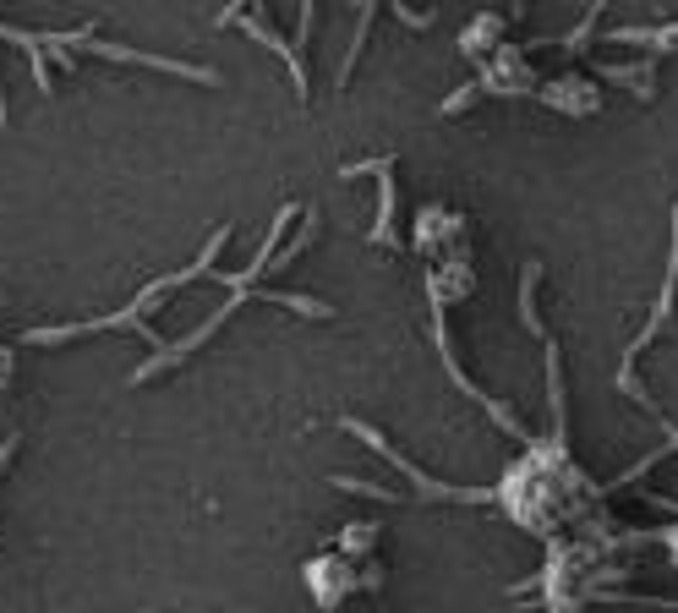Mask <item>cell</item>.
<instances>
[{
  "mask_svg": "<svg viewBox=\"0 0 678 613\" xmlns=\"http://www.w3.org/2000/svg\"><path fill=\"white\" fill-rule=\"evenodd\" d=\"M602 77H607V83H635V88H629L635 99L657 94V66H602Z\"/></svg>",
  "mask_w": 678,
  "mask_h": 613,
  "instance_id": "8992f818",
  "label": "cell"
},
{
  "mask_svg": "<svg viewBox=\"0 0 678 613\" xmlns=\"http://www.w3.org/2000/svg\"><path fill=\"white\" fill-rule=\"evenodd\" d=\"M372 17H378V11H361V22H356V44H350V50H345V61H339V72H334V83L339 88H345L350 83V72H356V61H361V50H367V28H372Z\"/></svg>",
  "mask_w": 678,
  "mask_h": 613,
  "instance_id": "ba28073f",
  "label": "cell"
},
{
  "mask_svg": "<svg viewBox=\"0 0 678 613\" xmlns=\"http://www.w3.org/2000/svg\"><path fill=\"white\" fill-rule=\"evenodd\" d=\"M673 296H678V203H673V258H668V280H662V296H657V307H651V318H646V329L629 340V351H624V367H618V389H624L635 406H646L651 416L662 422V411H657V400L646 395V384L635 378V362L646 356V345L657 340L662 329H668V318H673Z\"/></svg>",
  "mask_w": 678,
  "mask_h": 613,
  "instance_id": "6da1fadb",
  "label": "cell"
},
{
  "mask_svg": "<svg viewBox=\"0 0 678 613\" xmlns=\"http://www.w3.org/2000/svg\"><path fill=\"white\" fill-rule=\"evenodd\" d=\"M17 449H22V433H6V438H0V471L17 460Z\"/></svg>",
  "mask_w": 678,
  "mask_h": 613,
  "instance_id": "30bf717a",
  "label": "cell"
},
{
  "mask_svg": "<svg viewBox=\"0 0 678 613\" xmlns=\"http://www.w3.org/2000/svg\"><path fill=\"white\" fill-rule=\"evenodd\" d=\"M93 55H104V61H126V66H148V72H170V77H186V83H219L214 66H186V61H170V55H143V50H126V44H88Z\"/></svg>",
  "mask_w": 678,
  "mask_h": 613,
  "instance_id": "5b68a950",
  "label": "cell"
},
{
  "mask_svg": "<svg viewBox=\"0 0 678 613\" xmlns=\"http://www.w3.org/2000/svg\"><path fill=\"white\" fill-rule=\"evenodd\" d=\"M394 165H400L394 154L339 165V181H350V176H378V225H372V241H383V247H394V241H400V236H394Z\"/></svg>",
  "mask_w": 678,
  "mask_h": 613,
  "instance_id": "7a4b0ae2",
  "label": "cell"
},
{
  "mask_svg": "<svg viewBox=\"0 0 678 613\" xmlns=\"http://www.w3.org/2000/svg\"><path fill=\"white\" fill-rule=\"evenodd\" d=\"M613 44H651V50H678V22H668V28H618Z\"/></svg>",
  "mask_w": 678,
  "mask_h": 613,
  "instance_id": "52a82bcc",
  "label": "cell"
},
{
  "mask_svg": "<svg viewBox=\"0 0 678 613\" xmlns=\"http://www.w3.org/2000/svg\"><path fill=\"white\" fill-rule=\"evenodd\" d=\"M394 17H400L405 28H432V11H411V6H394Z\"/></svg>",
  "mask_w": 678,
  "mask_h": 613,
  "instance_id": "9c48e42d",
  "label": "cell"
},
{
  "mask_svg": "<svg viewBox=\"0 0 678 613\" xmlns=\"http://www.w3.org/2000/svg\"><path fill=\"white\" fill-rule=\"evenodd\" d=\"M476 99V88H460V94H454V99H443V115H460L465 110V104H471Z\"/></svg>",
  "mask_w": 678,
  "mask_h": 613,
  "instance_id": "8fae6325",
  "label": "cell"
},
{
  "mask_svg": "<svg viewBox=\"0 0 678 613\" xmlns=\"http://www.w3.org/2000/svg\"><path fill=\"white\" fill-rule=\"evenodd\" d=\"M345 427H350V433H361V438H367V444L378 449L383 460H394V466H400V471H405V477H411V482H422V493H427V499H471V504H493V499H498V493H487V488H443V482L422 477V471H416L411 460L400 455V449H389V438H383V433H372L367 422H345Z\"/></svg>",
  "mask_w": 678,
  "mask_h": 613,
  "instance_id": "277c9868",
  "label": "cell"
},
{
  "mask_svg": "<svg viewBox=\"0 0 678 613\" xmlns=\"http://www.w3.org/2000/svg\"><path fill=\"white\" fill-rule=\"evenodd\" d=\"M230 22H241V28L252 33V39H263V44H274L279 55H285V66H290V83H296V104H307V61H301V44H290V39H279L274 28H268V17L263 11H241V6H230V11H219V28H230Z\"/></svg>",
  "mask_w": 678,
  "mask_h": 613,
  "instance_id": "3957f363",
  "label": "cell"
}]
</instances>
